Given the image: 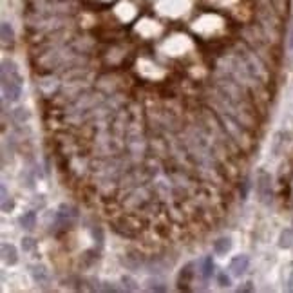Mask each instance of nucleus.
<instances>
[{
  "label": "nucleus",
  "mask_w": 293,
  "mask_h": 293,
  "mask_svg": "<svg viewBox=\"0 0 293 293\" xmlns=\"http://www.w3.org/2000/svg\"><path fill=\"white\" fill-rule=\"evenodd\" d=\"M2 95H4V101H11V103L18 101L22 96V76L16 63L11 60L2 62Z\"/></svg>",
  "instance_id": "f257e3e1"
},
{
  "label": "nucleus",
  "mask_w": 293,
  "mask_h": 293,
  "mask_svg": "<svg viewBox=\"0 0 293 293\" xmlns=\"http://www.w3.org/2000/svg\"><path fill=\"white\" fill-rule=\"evenodd\" d=\"M255 194L259 203L270 204L273 199V179L270 172L266 170H259L255 178Z\"/></svg>",
  "instance_id": "f03ea898"
},
{
  "label": "nucleus",
  "mask_w": 293,
  "mask_h": 293,
  "mask_svg": "<svg viewBox=\"0 0 293 293\" xmlns=\"http://www.w3.org/2000/svg\"><path fill=\"white\" fill-rule=\"evenodd\" d=\"M248 266H250V259L248 255H236L228 264V270L234 277H243L246 272H248Z\"/></svg>",
  "instance_id": "7ed1b4c3"
},
{
  "label": "nucleus",
  "mask_w": 293,
  "mask_h": 293,
  "mask_svg": "<svg viewBox=\"0 0 293 293\" xmlns=\"http://www.w3.org/2000/svg\"><path fill=\"white\" fill-rule=\"evenodd\" d=\"M194 262H187L183 268H181V272H179V277H178V284H179V290H190V284H192V279L195 275V270H194Z\"/></svg>",
  "instance_id": "20e7f679"
},
{
  "label": "nucleus",
  "mask_w": 293,
  "mask_h": 293,
  "mask_svg": "<svg viewBox=\"0 0 293 293\" xmlns=\"http://www.w3.org/2000/svg\"><path fill=\"white\" fill-rule=\"evenodd\" d=\"M143 262H145V259H143V255L138 250H129L123 255V264L129 270H134V272L140 270V266H143Z\"/></svg>",
  "instance_id": "39448f33"
},
{
  "label": "nucleus",
  "mask_w": 293,
  "mask_h": 293,
  "mask_svg": "<svg viewBox=\"0 0 293 293\" xmlns=\"http://www.w3.org/2000/svg\"><path fill=\"white\" fill-rule=\"evenodd\" d=\"M2 259L7 266H15L18 262V250H16L15 244L11 243H2Z\"/></svg>",
  "instance_id": "423d86ee"
},
{
  "label": "nucleus",
  "mask_w": 293,
  "mask_h": 293,
  "mask_svg": "<svg viewBox=\"0 0 293 293\" xmlns=\"http://www.w3.org/2000/svg\"><path fill=\"white\" fill-rule=\"evenodd\" d=\"M0 31H2V48L11 49L13 44H15V31H13V27H11L9 22H2Z\"/></svg>",
  "instance_id": "0eeeda50"
},
{
  "label": "nucleus",
  "mask_w": 293,
  "mask_h": 293,
  "mask_svg": "<svg viewBox=\"0 0 293 293\" xmlns=\"http://www.w3.org/2000/svg\"><path fill=\"white\" fill-rule=\"evenodd\" d=\"M201 268H199V273H201V277L204 279V281H208L212 275H214V259H212V255H206L204 259H201Z\"/></svg>",
  "instance_id": "6e6552de"
},
{
  "label": "nucleus",
  "mask_w": 293,
  "mask_h": 293,
  "mask_svg": "<svg viewBox=\"0 0 293 293\" xmlns=\"http://www.w3.org/2000/svg\"><path fill=\"white\" fill-rule=\"evenodd\" d=\"M31 277L37 284H46L49 281V273L48 268L42 266V264H37V266H31Z\"/></svg>",
  "instance_id": "1a4fd4ad"
},
{
  "label": "nucleus",
  "mask_w": 293,
  "mask_h": 293,
  "mask_svg": "<svg viewBox=\"0 0 293 293\" xmlns=\"http://www.w3.org/2000/svg\"><path fill=\"white\" fill-rule=\"evenodd\" d=\"M232 250V239L230 237H219L217 241H214V251L217 255H226Z\"/></svg>",
  "instance_id": "9d476101"
},
{
  "label": "nucleus",
  "mask_w": 293,
  "mask_h": 293,
  "mask_svg": "<svg viewBox=\"0 0 293 293\" xmlns=\"http://www.w3.org/2000/svg\"><path fill=\"white\" fill-rule=\"evenodd\" d=\"M20 225L26 232H33V228L37 226V214L35 212H26L24 215H20Z\"/></svg>",
  "instance_id": "9b49d317"
},
{
  "label": "nucleus",
  "mask_w": 293,
  "mask_h": 293,
  "mask_svg": "<svg viewBox=\"0 0 293 293\" xmlns=\"http://www.w3.org/2000/svg\"><path fill=\"white\" fill-rule=\"evenodd\" d=\"M293 246V228H284L279 236V248L288 250Z\"/></svg>",
  "instance_id": "f8f14e48"
},
{
  "label": "nucleus",
  "mask_w": 293,
  "mask_h": 293,
  "mask_svg": "<svg viewBox=\"0 0 293 293\" xmlns=\"http://www.w3.org/2000/svg\"><path fill=\"white\" fill-rule=\"evenodd\" d=\"M96 261H98V251L87 250L84 255H82V261H80V264H82L84 268H91Z\"/></svg>",
  "instance_id": "ddd939ff"
},
{
  "label": "nucleus",
  "mask_w": 293,
  "mask_h": 293,
  "mask_svg": "<svg viewBox=\"0 0 293 293\" xmlns=\"http://www.w3.org/2000/svg\"><path fill=\"white\" fill-rule=\"evenodd\" d=\"M29 118H31V114H29V110L26 107H18V109L13 110V120L16 123H20V125H24V121H27Z\"/></svg>",
  "instance_id": "4468645a"
},
{
  "label": "nucleus",
  "mask_w": 293,
  "mask_h": 293,
  "mask_svg": "<svg viewBox=\"0 0 293 293\" xmlns=\"http://www.w3.org/2000/svg\"><path fill=\"white\" fill-rule=\"evenodd\" d=\"M121 283H123V290H125V292H138V290H140L138 283L131 275H123V277H121Z\"/></svg>",
  "instance_id": "2eb2a0df"
},
{
  "label": "nucleus",
  "mask_w": 293,
  "mask_h": 293,
  "mask_svg": "<svg viewBox=\"0 0 293 293\" xmlns=\"http://www.w3.org/2000/svg\"><path fill=\"white\" fill-rule=\"evenodd\" d=\"M148 286H146V288L150 290V292H167V284L165 283H161V281H156V279H154V281H148Z\"/></svg>",
  "instance_id": "dca6fc26"
},
{
  "label": "nucleus",
  "mask_w": 293,
  "mask_h": 293,
  "mask_svg": "<svg viewBox=\"0 0 293 293\" xmlns=\"http://www.w3.org/2000/svg\"><path fill=\"white\" fill-rule=\"evenodd\" d=\"M217 284H219L221 288H228L232 284V279L226 275V272H219L217 273Z\"/></svg>",
  "instance_id": "f3484780"
},
{
  "label": "nucleus",
  "mask_w": 293,
  "mask_h": 293,
  "mask_svg": "<svg viewBox=\"0 0 293 293\" xmlns=\"http://www.w3.org/2000/svg\"><path fill=\"white\" fill-rule=\"evenodd\" d=\"M93 239L98 243V248L103 246V230H101L99 226H95V228H93Z\"/></svg>",
  "instance_id": "a211bd4d"
},
{
  "label": "nucleus",
  "mask_w": 293,
  "mask_h": 293,
  "mask_svg": "<svg viewBox=\"0 0 293 293\" xmlns=\"http://www.w3.org/2000/svg\"><path fill=\"white\" fill-rule=\"evenodd\" d=\"M283 134L284 132H277L275 134V142H273V146H272V152H273V156H279V152H281V145H283Z\"/></svg>",
  "instance_id": "6ab92c4d"
},
{
  "label": "nucleus",
  "mask_w": 293,
  "mask_h": 293,
  "mask_svg": "<svg viewBox=\"0 0 293 293\" xmlns=\"http://www.w3.org/2000/svg\"><path fill=\"white\" fill-rule=\"evenodd\" d=\"M13 208H15V203H13V199L11 197H7L5 201H2V212H4V214H9Z\"/></svg>",
  "instance_id": "aec40b11"
},
{
  "label": "nucleus",
  "mask_w": 293,
  "mask_h": 293,
  "mask_svg": "<svg viewBox=\"0 0 293 293\" xmlns=\"http://www.w3.org/2000/svg\"><path fill=\"white\" fill-rule=\"evenodd\" d=\"M35 248V241H33L31 237H26L24 241H22V250L24 251H31Z\"/></svg>",
  "instance_id": "412c9836"
},
{
  "label": "nucleus",
  "mask_w": 293,
  "mask_h": 293,
  "mask_svg": "<svg viewBox=\"0 0 293 293\" xmlns=\"http://www.w3.org/2000/svg\"><path fill=\"white\" fill-rule=\"evenodd\" d=\"M248 190H250V181L248 179H244L241 183V189H239V192H241V199H246V195H248Z\"/></svg>",
  "instance_id": "4be33fe9"
},
{
  "label": "nucleus",
  "mask_w": 293,
  "mask_h": 293,
  "mask_svg": "<svg viewBox=\"0 0 293 293\" xmlns=\"http://www.w3.org/2000/svg\"><path fill=\"white\" fill-rule=\"evenodd\" d=\"M99 292H118V288L112 283H103V286H99Z\"/></svg>",
  "instance_id": "5701e85b"
},
{
  "label": "nucleus",
  "mask_w": 293,
  "mask_h": 293,
  "mask_svg": "<svg viewBox=\"0 0 293 293\" xmlns=\"http://www.w3.org/2000/svg\"><path fill=\"white\" fill-rule=\"evenodd\" d=\"M253 290H255V288H253V284H251V283H244L243 286H239V290H237V292L244 293V292H253Z\"/></svg>",
  "instance_id": "b1692460"
},
{
  "label": "nucleus",
  "mask_w": 293,
  "mask_h": 293,
  "mask_svg": "<svg viewBox=\"0 0 293 293\" xmlns=\"http://www.w3.org/2000/svg\"><path fill=\"white\" fill-rule=\"evenodd\" d=\"M290 266H292V270H290V275H288V286H286V290H288V292H293V262L292 264H290Z\"/></svg>",
  "instance_id": "393cba45"
},
{
  "label": "nucleus",
  "mask_w": 293,
  "mask_h": 293,
  "mask_svg": "<svg viewBox=\"0 0 293 293\" xmlns=\"http://www.w3.org/2000/svg\"><path fill=\"white\" fill-rule=\"evenodd\" d=\"M288 49H293V26L290 29V35H288Z\"/></svg>",
  "instance_id": "a878e982"
}]
</instances>
